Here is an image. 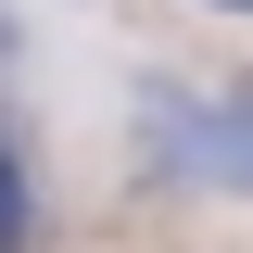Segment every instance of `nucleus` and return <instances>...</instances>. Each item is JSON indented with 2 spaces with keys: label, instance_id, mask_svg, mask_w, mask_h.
I'll list each match as a JSON object with an SVG mask.
<instances>
[{
  "label": "nucleus",
  "instance_id": "1",
  "mask_svg": "<svg viewBox=\"0 0 253 253\" xmlns=\"http://www.w3.org/2000/svg\"><path fill=\"white\" fill-rule=\"evenodd\" d=\"M139 126H152V165L190 190H228V203H253V76L241 89H139Z\"/></svg>",
  "mask_w": 253,
  "mask_h": 253
},
{
  "label": "nucleus",
  "instance_id": "2",
  "mask_svg": "<svg viewBox=\"0 0 253 253\" xmlns=\"http://www.w3.org/2000/svg\"><path fill=\"white\" fill-rule=\"evenodd\" d=\"M0 253H38V177H26V126H0Z\"/></svg>",
  "mask_w": 253,
  "mask_h": 253
},
{
  "label": "nucleus",
  "instance_id": "3",
  "mask_svg": "<svg viewBox=\"0 0 253 253\" xmlns=\"http://www.w3.org/2000/svg\"><path fill=\"white\" fill-rule=\"evenodd\" d=\"M0 63H13V13H0Z\"/></svg>",
  "mask_w": 253,
  "mask_h": 253
},
{
  "label": "nucleus",
  "instance_id": "4",
  "mask_svg": "<svg viewBox=\"0 0 253 253\" xmlns=\"http://www.w3.org/2000/svg\"><path fill=\"white\" fill-rule=\"evenodd\" d=\"M215 13H253V0H215Z\"/></svg>",
  "mask_w": 253,
  "mask_h": 253
}]
</instances>
